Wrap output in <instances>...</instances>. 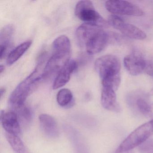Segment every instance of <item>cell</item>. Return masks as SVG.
Segmentation results:
<instances>
[{"mask_svg":"<svg viewBox=\"0 0 153 153\" xmlns=\"http://www.w3.org/2000/svg\"><path fill=\"white\" fill-rule=\"evenodd\" d=\"M76 38L81 47H85L88 53H99L106 47L110 35L102 28L91 24L84 23L76 31Z\"/></svg>","mask_w":153,"mask_h":153,"instance_id":"6da1fadb","label":"cell"},{"mask_svg":"<svg viewBox=\"0 0 153 153\" xmlns=\"http://www.w3.org/2000/svg\"><path fill=\"white\" fill-rule=\"evenodd\" d=\"M52 47V55L43 71V78L44 79L58 74L70 60L71 45L68 36L62 35L57 37L53 41Z\"/></svg>","mask_w":153,"mask_h":153,"instance_id":"7a4b0ae2","label":"cell"},{"mask_svg":"<svg viewBox=\"0 0 153 153\" xmlns=\"http://www.w3.org/2000/svg\"><path fill=\"white\" fill-rule=\"evenodd\" d=\"M95 68L100 76L102 86L109 87L115 91L121 82V63L115 55L107 54L97 59Z\"/></svg>","mask_w":153,"mask_h":153,"instance_id":"3957f363","label":"cell"},{"mask_svg":"<svg viewBox=\"0 0 153 153\" xmlns=\"http://www.w3.org/2000/svg\"><path fill=\"white\" fill-rule=\"evenodd\" d=\"M39 67L37 65L34 71L19 83L11 93L8 101L11 110L25 105L27 98L35 89L38 83L43 79V73H40Z\"/></svg>","mask_w":153,"mask_h":153,"instance_id":"277c9868","label":"cell"},{"mask_svg":"<svg viewBox=\"0 0 153 153\" xmlns=\"http://www.w3.org/2000/svg\"><path fill=\"white\" fill-rule=\"evenodd\" d=\"M153 135V119L137 128L119 146L115 153L130 151L140 146Z\"/></svg>","mask_w":153,"mask_h":153,"instance_id":"5b68a950","label":"cell"},{"mask_svg":"<svg viewBox=\"0 0 153 153\" xmlns=\"http://www.w3.org/2000/svg\"><path fill=\"white\" fill-rule=\"evenodd\" d=\"M75 15L85 23L93 24L101 28L108 27L109 23L95 10L92 1H81L76 5Z\"/></svg>","mask_w":153,"mask_h":153,"instance_id":"8992f818","label":"cell"},{"mask_svg":"<svg viewBox=\"0 0 153 153\" xmlns=\"http://www.w3.org/2000/svg\"><path fill=\"white\" fill-rule=\"evenodd\" d=\"M106 9L114 16H141L144 11L138 6L126 1L109 0L105 3Z\"/></svg>","mask_w":153,"mask_h":153,"instance_id":"52a82bcc","label":"cell"},{"mask_svg":"<svg viewBox=\"0 0 153 153\" xmlns=\"http://www.w3.org/2000/svg\"><path fill=\"white\" fill-rule=\"evenodd\" d=\"M127 103L135 112L149 118H153L152 105L148 96L141 92L131 93L127 97Z\"/></svg>","mask_w":153,"mask_h":153,"instance_id":"ba28073f","label":"cell"},{"mask_svg":"<svg viewBox=\"0 0 153 153\" xmlns=\"http://www.w3.org/2000/svg\"><path fill=\"white\" fill-rule=\"evenodd\" d=\"M108 22L114 28L130 39L143 40L146 38V34L143 30L136 26L127 23L118 16H111Z\"/></svg>","mask_w":153,"mask_h":153,"instance_id":"9c48e42d","label":"cell"},{"mask_svg":"<svg viewBox=\"0 0 153 153\" xmlns=\"http://www.w3.org/2000/svg\"><path fill=\"white\" fill-rule=\"evenodd\" d=\"M146 60L140 53L134 52L124 57L123 63L127 71L136 76L144 71Z\"/></svg>","mask_w":153,"mask_h":153,"instance_id":"30bf717a","label":"cell"},{"mask_svg":"<svg viewBox=\"0 0 153 153\" xmlns=\"http://www.w3.org/2000/svg\"><path fill=\"white\" fill-rule=\"evenodd\" d=\"M1 122L6 132L18 135L21 132L20 121L17 114L10 110L1 112Z\"/></svg>","mask_w":153,"mask_h":153,"instance_id":"8fae6325","label":"cell"},{"mask_svg":"<svg viewBox=\"0 0 153 153\" xmlns=\"http://www.w3.org/2000/svg\"><path fill=\"white\" fill-rule=\"evenodd\" d=\"M77 68V63L73 60H70L61 70L55 78L53 88L57 89L66 85L70 79L72 73Z\"/></svg>","mask_w":153,"mask_h":153,"instance_id":"7c38bea8","label":"cell"},{"mask_svg":"<svg viewBox=\"0 0 153 153\" xmlns=\"http://www.w3.org/2000/svg\"><path fill=\"white\" fill-rule=\"evenodd\" d=\"M101 103L105 109L116 113L120 112L121 108L117 102L115 91L109 87L102 86Z\"/></svg>","mask_w":153,"mask_h":153,"instance_id":"4fadbf2b","label":"cell"},{"mask_svg":"<svg viewBox=\"0 0 153 153\" xmlns=\"http://www.w3.org/2000/svg\"><path fill=\"white\" fill-rule=\"evenodd\" d=\"M40 126L44 133L48 137L55 138L59 135V131L56 120L52 116L42 114L39 116Z\"/></svg>","mask_w":153,"mask_h":153,"instance_id":"5bb4252c","label":"cell"},{"mask_svg":"<svg viewBox=\"0 0 153 153\" xmlns=\"http://www.w3.org/2000/svg\"><path fill=\"white\" fill-rule=\"evenodd\" d=\"M32 44V41H28L17 46L9 54L7 59V64L10 66L17 61L30 48Z\"/></svg>","mask_w":153,"mask_h":153,"instance_id":"9a60e30c","label":"cell"},{"mask_svg":"<svg viewBox=\"0 0 153 153\" xmlns=\"http://www.w3.org/2000/svg\"><path fill=\"white\" fill-rule=\"evenodd\" d=\"M6 137L10 145L16 153H25V145L18 135L6 132Z\"/></svg>","mask_w":153,"mask_h":153,"instance_id":"2e32d148","label":"cell"},{"mask_svg":"<svg viewBox=\"0 0 153 153\" xmlns=\"http://www.w3.org/2000/svg\"><path fill=\"white\" fill-rule=\"evenodd\" d=\"M57 101L62 107H68L73 103V94L69 89L63 88L59 91L57 95Z\"/></svg>","mask_w":153,"mask_h":153,"instance_id":"e0dca14e","label":"cell"},{"mask_svg":"<svg viewBox=\"0 0 153 153\" xmlns=\"http://www.w3.org/2000/svg\"><path fill=\"white\" fill-rule=\"evenodd\" d=\"M14 32V27L11 25H7L1 29L0 33V46L9 47Z\"/></svg>","mask_w":153,"mask_h":153,"instance_id":"ac0fdd59","label":"cell"},{"mask_svg":"<svg viewBox=\"0 0 153 153\" xmlns=\"http://www.w3.org/2000/svg\"><path fill=\"white\" fill-rule=\"evenodd\" d=\"M12 111L17 114L19 121L22 120L26 123H29L32 120L33 115L32 111L29 107L25 104Z\"/></svg>","mask_w":153,"mask_h":153,"instance_id":"d6986e66","label":"cell"},{"mask_svg":"<svg viewBox=\"0 0 153 153\" xmlns=\"http://www.w3.org/2000/svg\"><path fill=\"white\" fill-rule=\"evenodd\" d=\"M140 153H153V139H149L138 147Z\"/></svg>","mask_w":153,"mask_h":153,"instance_id":"ffe728a7","label":"cell"},{"mask_svg":"<svg viewBox=\"0 0 153 153\" xmlns=\"http://www.w3.org/2000/svg\"><path fill=\"white\" fill-rule=\"evenodd\" d=\"M144 72L148 76L153 77V61L146 60Z\"/></svg>","mask_w":153,"mask_h":153,"instance_id":"44dd1931","label":"cell"},{"mask_svg":"<svg viewBox=\"0 0 153 153\" xmlns=\"http://www.w3.org/2000/svg\"><path fill=\"white\" fill-rule=\"evenodd\" d=\"M5 93H6V89L3 88H1V92H0V93H1V99L2 98V97L5 94Z\"/></svg>","mask_w":153,"mask_h":153,"instance_id":"7402d4cb","label":"cell"},{"mask_svg":"<svg viewBox=\"0 0 153 153\" xmlns=\"http://www.w3.org/2000/svg\"><path fill=\"white\" fill-rule=\"evenodd\" d=\"M5 70V67L3 65H1L0 66V74L1 75Z\"/></svg>","mask_w":153,"mask_h":153,"instance_id":"603a6c76","label":"cell"},{"mask_svg":"<svg viewBox=\"0 0 153 153\" xmlns=\"http://www.w3.org/2000/svg\"><path fill=\"white\" fill-rule=\"evenodd\" d=\"M149 94L151 96H153V88H152L151 90H150V92H149Z\"/></svg>","mask_w":153,"mask_h":153,"instance_id":"cb8c5ba5","label":"cell"},{"mask_svg":"<svg viewBox=\"0 0 153 153\" xmlns=\"http://www.w3.org/2000/svg\"><path fill=\"white\" fill-rule=\"evenodd\" d=\"M133 153V152L131 150H130V151H126V152H123V153Z\"/></svg>","mask_w":153,"mask_h":153,"instance_id":"d4e9b609","label":"cell"},{"mask_svg":"<svg viewBox=\"0 0 153 153\" xmlns=\"http://www.w3.org/2000/svg\"><path fill=\"white\" fill-rule=\"evenodd\" d=\"M151 105H152V108H153V103Z\"/></svg>","mask_w":153,"mask_h":153,"instance_id":"484cf974","label":"cell"}]
</instances>
